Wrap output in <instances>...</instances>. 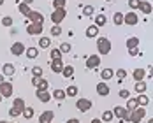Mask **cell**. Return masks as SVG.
Segmentation results:
<instances>
[{"label":"cell","instance_id":"4316f807","mask_svg":"<svg viewBox=\"0 0 153 123\" xmlns=\"http://www.w3.org/2000/svg\"><path fill=\"white\" fill-rule=\"evenodd\" d=\"M77 90H79V88H77L76 84H71V86H67V88H65V95H67V97H76Z\"/></svg>","mask_w":153,"mask_h":123},{"label":"cell","instance_id":"6da1fadb","mask_svg":"<svg viewBox=\"0 0 153 123\" xmlns=\"http://www.w3.org/2000/svg\"><path fill=\"white\" fill-rule=\"evenodd\" d=\"M97 49H99V55H109L111 53V41L107 37H99L97 39Z\"/></svg>","mask_w":153,"mask_h":123},{"label":"cell","instance_id":"4fadbf2b","mask_svg":"<svg viewBox=\"0 0 153 123\" xmlns=\"http://www.w3.org/2000/svg\"><path fill=\"white\" fill-rule=\"evenodd\" d=\"M27 32H28L30 35H39V33H42V25H39V23H30V25L27 27Z\"/></svg>","mask_w":153,"mask_h":123},{"label":"cell","instance_id":"277c9868","mask_svg":"<svg viewBox=\"0 0 153 123\" xmlns=\"http://www.w3.org/2000/svg\"><path fill=\"white\" fill-rule=\"evenodd\" d=\"M93 106V102L90 99H77L76 100V107L77 111H81V113H86V111H90Z\"/></svg>","mask_w":153,"mask_h":123},{"label":"cell","instance_id":"7c38bea8","mask_svg":"<svg viewBox=\"0 0 153 123\" xmlns=\"http://www.w3.org/2000/svg\"><path fill=\"white\" fill-rule=\"evenodd\" d=\"M53 118H55V113H53V111H44V113H41V116H39V123H51Z\"/></svg>","mask_w":153,"mask_h":123},{"label":"cell","instance_id":"83f0119b","mask_svg":"<svg viewBox=\"0 0 153 123\" xmlns=\"http://www.w3.org/2000/svg\"><path fill=\"white\" fill-rule=\"evenodd\" d=\"M137 104L141 106V107H144V106H148L150 104V99L144 95V93H139V97H137Z\"/></svg>","mask_w":153,"mask_h":123},{"label":"cell","instance_id":"5b68a950","mask_svg":"<svg viewBox=\"0 0 153 123\" xmlns=\"http://www.w3.org/2000/svg\"><path fill=\"white\" fill-rule=\"evenodd\" d=\"M123 23H125V25H128V27H134V25H137V23H139V16L136 14L134 11H130V13L123 14Z\"/></svg>","mask_w":153,"mask_h":123},{"label":"cell","instance_id":"f907efd6","mask_svg":"<svg viewBox=\"0 0 153 123\" xmlns=\"http://www.w3.org/2000/svg\"><path fill=\"white\" fill-rule=\"evenodd\" d=\"M65 123H79V120L77 118H71V120H67Z\"/></svg>","mask_w":153,"mask_h":123},{"label":"cell","instance_id":"ee69618b","mask_svg":"<svg viewBox=\"0 0 153 123\" xmlns=\"http://www.w3.org/2000/svg\"><path fill=\"white\" fill-rule=\"evenodd\" d=\"M139 4H141V0H128V7L134 11V9H139Z\"/></svg>","mask_w":153,"mask_h":123},{"label":"cell","instance_id":"db71d44e","mask_svg":"<svg viewBox=\"0 0 153 123\" xmlns=\"http://www.w3.org/2000/svg\"><path fill=\"white\" fill-rule=\"evenodd\" d=\"M32 2H33V0H23V4H28V5H30Z\"/></svg>","mask_w":153,"mask_h":123},{"label":"cell","instance_id":"f35d334b","mask_svg":"<svg viewBox=\"0 0 153 123\" xmlns=\"http://www.w3.org/2000/svg\"><path fill=\"white\" fill-rule=\"evenodd\" d=\"M58 49H60L62 53H71V49H72V46H71L69 42H62V44H60V47H58Z\"/></svg>","mask_w":153,"mask_h":123},{"label":"cell","instance_id":"484cf974","mask_svg":"<svg viewBox=\"0 0 153 123\" xmlns=\"http://www.w3.org/2000/svg\"><path fill=\"white\" fill-rule=\"evenodd\" d=\"M62 74H63L65 77H72L74 76V67H72V65H63Z\"/></svg>","mask_w":153,"mask_h":123},{"label":"cell","instance_id":"1f68e13d","mask_svg":"<svg viewBox=\"0 0 153 123\" xmlns=\"http://www.w3.org/2000/svg\"><path fill=\"white\" fill-rule=\"evenodd\" d=\"M113 23H114L116 27H120L123 23V13H114V14H113Z\"/></svg>","mask_w":153,"mask_h":123},{"label":"cell","instance_id":"4dcf8cb0","mask_svg":"<svg viewBox=\"0 0 153 123\" xmlns=\"http://www.w3.org/2000/svg\"><path fill=\"white\" fill-rule=\"evenodd\" d=\"M136 93H144L146 90H148V86H146V83L144 81H139V83H136Z\"/></svg>","mask_w":153,"mask_h":123},{"label":"cell","instance_id":"74e56055","mask_svg":"<svg viewBox=\"0 0 153 123\" xmlns=\"http://www.w3.org/2000/svg\"><path fill=\"white\" fill-rule=\"evenodd\" d=\"M51 5H53L55 9H60V7H65V5H67V0H53Z\"/></svg>","mask_w":153,"mask_h":123},{"label":"cell","instance_id":"681fc988","mask_svg":"<svg viewBox=\"0 0 153 123\" xmlns=\"http://www.w3.org/2000/svg\"><path fill=\"white\" fill-rule=\"evenodd\" d=\"M39 81H41V77H39V76H32V84H33V86H37V84H39Z\"/></svg>","mask_w":153,"mask_h":123},{"label":"cell","instance_id":"ab89813d","mask_svg":"<svg viewBox=\"0 0 153 123\" xmlns=\"http://www.w3.org/2000/svg\"><path fill=\"white\" fill-rule=\"evenodd\" d=\"M2 25L4 27H13V18L11 16H4L2 18Z\"/></svg>","mask_w":153,"mask_h":123},{"label":"cell","instance_id":"7bdbcfd3","mask_svg":"<svg viewBox=\"0 0 153 123\" xmlns=\"http://www.w3.org/2000/svg\"><path fill=\"white\" fill-rule=\"evenodd\" d=\"M83 14L85 16H93V5H85V7H83Z\"/></svg>","mask_w":153,"mask_h":123},{"label":"cell","instance_id":"f6af8a7d","mask_svg":"<svg viewBox=\"0 0 153 123\" xmlns=\"http://www.w3.org/2000/svg\"><path fill=\"white\" fill-rule=\"evenodd\" d=\"M32 76H42V69H41V67H37V65H35V67H32Z\"/></svg>","mask_w":153,"mask_h":123},{"label":"cell","instance_id":"f546056e","mask_svg":"<svg viewBox=\"0 0 153 123\" xmlns=\"http://www.w3.org/2000/svg\"><path fill=\"white\" fill-rule=\"evenodd\" d=\"M51 97H53V99H56V100H63L67 95H65V90H53Z\"/></svg>","mask_w":153,"mask_h":123},{"label":"cell","instance_id":"f1b7e54d","mask_svg":"<svg viewBox=\"0 0 153 123\" xmlns=\"http://www.w3.org/2000/svg\"><path fill=\"white\" fill-rule=\"evenodd\" d=\"M127 47H139V37H128L127 39Z\"/></svg>","mask_w":153,"mask_h":123},{"label":"cell","instance_id":"52a82bcc","mask_svg":"<svg viewBox=\"0 0 153 123\" xmlns=\"http://www.w3.org/2000/svg\"><path fill=\"white\" fill-rule=\"evenodd\" d=\"M13 83L11 81H4L2 84H0V95L2 97H11L13 95Z\"/></svg>","mask_w":153,"mask_h":123},{"label":"cell","instance_id":"9c48e42d","mask_svg":"<svg viewBox=\"0 0 153 123\" xmlns=\"http://www.w3.org/2000/svg\"><path fill=\"white\" fill-rule=\"evenodd\" d=\"M100 65V56L99 55H92L86 58V69H97Z\"/></svg>","mask_w":153,"mask_h":123},{"label":"cell","instance_id":"ba28073f","mask_svg":"<svg viewBox=\"0 0 153 123\" xmlns=\"http://www.w3.org/2000/svg\"><path fill=\"white\" fill-rule=\"evenodd\" d=\"M27 18L30 19V23H39V25L44 23V16H42V13H39V11H32Z\"/></svg>","mask_w":153,"mask_h":123},{"label":"cell","instance_id":"d4e9b609","mask_svg":"<svg viewBox=\"0 0 153 123\" xmlns=\"http://www.w3.org/2000/svg\"><path fill=\"white\" fill-rule=\"evenodd\" d=\"M139 104H137V99H127V111L130 113V111H134V109H137Z\"/></svg>","mask_w":153,"mask_h":123},{"label":"cell","instance_id":"bcb514c9","mask_svg":"<svg viewBox=\"0 0 153 123\" xmlns=\"http://www.w3.org/2000/svg\"><path fill=\"white\" fill-rule=\"evenodd\" d=\"M118 97H120V99H130V92H128V90H120V92H118Z\"/></svg>","mask_w":153,"mask_h":123},{"label":"cell","instance_id":"3957f363","mask_svg":"<svg viewBox=\"0 0 153 123\" xmlns=\"http://www.w3.org/2000/svg\"><path fill=\"white\" fill-rule=\"evenodd\" d=\"M65 16H67V9H65V7H60V9H55V11L51 13V21H53L55 25H60L62 21L65 19Z\"/></svg>","mask_w":153,"mask_h":123},{"label":"cell","instance_id":"44dd1931","mask_svg":"<svg viewBox=\"0 0 153 123\" xmlns=\"http://www.w3.org/2000/svg\"><path fill=\"white\" fill-rule=\"evenodd\" d=\"M114 76V70H113V69H109V67H107V69H104V70H102V72H100V77H102V81H109V79H111V77Z\"/></svg>","mask_w":153,"mask_h":123},{"label":"cell","instance_id":"60d3db41","mask_svg":"<svg viewBox=\"0 0 153 123\" xmlns=\"http://www.w3.org/2000/svg\"><path fill=\"white\" fill-rule=\"evenodd\" d=\"M114 74H116V77H118L120 81H123V79L127 77V70H125V69H118V70H116Z\"/></svg>","mask_w":153,"mask_h":123},{"label":"cell","instance_id":"d6986e66","mask_svg":"<svg viewBox=\"0 0 153 123\" xmlns=\"http://www.w3.org/2000/svg\"><path fill=\"white\" fill-rule=\"evenodd\" d=\"M62 69H63V61L62 60H53L51 61V70H53V72L62 74Z\"/></svg>","mask_w":153,"mask_h":123},{"label":"cell","instance_id":"11a10c76","mask_svg":"<svg viewBox=\"0 0 153 123\" xmlns=\"http://www.w3.org/2000/svg\"><path fill=\"white\" fill-rule=\"evenodd\" d=\"M148 123H153V120H152V118H150V122H148Z\"/></svg>","mask_w":153,"mask_h":123},{"label":"cell","instance_id":"8992f818","mask_svg":"<svg viewBox=\"0 0 153 123\" xmlns=\"http://www.w3.org/2000/svg\"><path fill=\"white\" fill-rule=\"evenodd\" d=\"M113 114H114V118H120V122H127L128 120V111L122 106H116V107L113 109Z\"/></svg>","mask_w":153,"mask_h":123},{"label":"cell","instance_id":"cb8c5ba5","mask_svg":"<svg viewBox=\"0 0 153 123\" xmlns=\"http://www.w3.org/2000/svg\"><path fill=\"white\" fill-rule=\"evenodd\" d=\"M25 55H27V58L33 60V58H37V55H39V49H37V47H27V49H25Z\"/></svg>","mask_w":153,"mask_h":123},{"label":"cell","instance_id":"d590c367","mask_svg":"<svg viewBox=\"0 0 153 123\" xmlns=\"http://www.w3.org/2000/svg\"><path fill=\"white\" fill-rule=\"evenodd\" d=\"M21 116H23L25 120L33 118V109H32V107H25V109H23V113H21Z\"/></svg>","mask_w":153,"mask_h":123},{"label":"cell","instance_id":"ac0fdd59","mask_svg":"<svg viewBox=\"0 0 153 123\" xmlns=\"http://www.w3.org/2000/svg\"><path fill=\"white\" fill-rule=\"evenodd\" d=\"M13 107H14L16 111L21 114V113H23V109L27 107V106H25V100H23V99H19V97H18V99H14V102H13Z\"/></svg>","mask_w":153,"mask_h":123},{"label":"cell","instance_id":"603a6c76","mask_svg":"<svg viewBox=\"0 0 153 123\" xmlns=\"http://www.w3.org/2000/svg\"><path fill=\"white\" fill-rule=\"evenodd\" d=\"M106 23H107V18L104 14H97V16H95V23H93L95 27H99V28H100V27H104Z\"/></svg>","mask_w":153,"mask_h":123},{"label":"cell","instance_id":"7dc6e473","mask_svg":"<svg viewBox=\"0 0 153 123\" xmlns=\"http://www.w3.org/2000/svg\"><path fill=\"white\" fill-rule=\"evenodd\" d=\"M128 55H130V56H137L139 55V47H130V49H128Z\"/></svg>","mask_w":153,"mask_h":123},{"label":"cell","instance_id":"9a60e30c","mask_svg":"<svg viewBox=\"0 0 153 123\" xmlns=\"http://www.w3.org/2000/svg\"><path fill=\"white\" fill-rule=\"evenodd\" d=\"M35 95H37V99H39L41 102H49V100H51V93L48 92V90H37Z\"/></svg>","mask_w":153,"mask_h":123},{"label":"cell","instance_id":"7402d4cb","mask_svg":"<svg viewBox=\"0 0 153 123\" xmlns=\"http://www.w3.org/2000/svg\"><path fill=\"white\" fill-rule=\"evenodd\" d=\"M18 11H19L23 16H28L32 13L30 5H28V4H23V2H21V4H18Z\"/></svg>","mask_w":153,"mask_h":123},{"label":"cell","instance_id":"d6a6232c","mask_svg":"<svg viewBox=\"0 0 153 123\" xmlns=\"http://www.w3.org/2000/svg\"><path fill=\"white\" fill-rule=\"evenodd\" d=\"M49 46H51V39H49V37H41V39H39V47L48 49Z\"/></svg>","mask_w":153,"mask_h":123},{"label":"cell","instance_id":"816d5d0a","mask_svg":"<svg viewBox=\"0 0 153 123\" xmlns=\"http://www.w3.org/2000/svg\"><path fill=\"white\" fill-rule=\"evenodd\" d=\"M4 81H5V76H4V74H0V84H2Z\"/></svg>","mask_w":153,"mask_h":123},{"label":"cell","instance_id":"91938a15","mask_svg":"<svg viewBox=\"0 0 153 123\" xmlns=\"http://www.w3.org/2000/svg\"><path fill=\"white\" fill-rule=\"evenodd\" d=\"M107 2H111V0H107Z\"/></svg>","mask_w":153,"mask_h":123},{"label":"cell","instance_id":"f5cc1de1","mask_svg":"<svg viewBox=\"0 0 153 123\" xmlns=\"http://www.w3.org/2000/svg\"><path fill=\"white\" fill-rule=\"evenodd\" d=\"M92 123H102V122H100L99 118H93V120H92Z\"/></svg>","mask_w":153,"mask_h":123},{"label":"cell","instance_id":"836d02e7","mask_svg":"<svg viewBox=\"0 0 153 123\" xmlns=\"http://www.w3.org/2000/svg\"><path fill=\"white\" fill-rule=\"evenodd\" d=\"M113 118H114V114H113V111H104L102 113V118H100V122H113Z\"/></svg>","mask_w":153,"mask_h":123},{"label":"cell","instance_id":"9f6ffc18","mask_svg":"<svg viewBox=\"0 0 153 123\" xmlns=\"http://www.w3.org/2000/svg\"><path fill=\"white\" fill-rule=\"evenodd\" d=\"M2 4H4V0H0V5H2Z\"/></svg>","mask_w":153,"mask_h":123},{"label":"cell","instance_id":"8fae6325","mask_svg":"<svg viewBox=\"0 0 153 123\" xmlns=\"http://www.w3.org/2000/svg\"><path fill=\"white\" fill-rule=\"evenodd\" d=\"M95 90H97V93H99L100 97H107V95H109V86H107L106 81H100V83L95 86Z\"/></svg>","mask_w":153,"mask_h":123},{"label":"cell","instance_id":"30bf717a","mask_svg":"<svg viewBox=\"0 0 153 123\" xmlns=\"http://www.w3.org/2000/svg\"><path fill=\"white\" fill-rule=\"evenodd\" d=\"M25 49H27V47H25L23 42H14V44L11 46V53H13L14 56H21V55L25 53Z\"/></svg>","mask_w":153,"mask_h":123},{"label":"cell","instance_id":"6f0895ef","mask_svg":"<svg viewBox=\"0 0 153 123\" xmlns=\"http://www.w3.org/2000/svg\"><path fill=\"white\" fill-rule=\"evenodd\" d=\"M2 99H4V97H2V95H0V102H2Z\"/></svg>","mask_w":153,"mask_h":123},{"label":"cell","instance_id":"7a4b0ae2","mask_svg":"<svg viewBox=\"0 0 153 123\" xmlns=\"http://www.w3.org/2000/svg\"><path fill=\"white\" fill-rule=\"evenodd\" d=\"M144 116H146V109L139 106L137 109H134V111H130V113H128V122H132V123H141Z\"/></svg>","mask_w":153,"mask_h":123},{"label":"cell","instance_id":"8d00e7d4","mask_svg":"<svg viewBox=\"0 0 153 123\" xmlns=\"http://www.w3.org/2000/svg\"><path fill=\"white\" fill-rule=\"evenodd\" d=\"M35 88H37V90H49V83H48L46 79L41 77V81H39V84H37Z\"/></svg>","mask_w":153,"mask_h":123},{"label":"cell","instance_id":"5bb4252c","mask_svg":"<svg viewBox=\"0 0 153 123\" xmlns=\"http://www.w3.org/2000/svg\"><path fill=\"white\" fill-rule=\"evenodd\" d=\"M14 72H16V67L13 65V63H4V67H2V74L7 77H11V76H14Z\"/></svg>","mask_w":153,"mask_h":123},{"label":"cell","instance_id":"94428289","mask_svg":"<svg viewBox=\"0 0 153 123\" xmlns=\"http://www.w3.org/2000/svg\"><path fill=\"white\" fill-rule=\"evenodd\" d=\"M11 123H14V122H11Z\"/></svg>","mask_w":153,"mask_h":123},{"label":"cell","instance_id":"ffe728a7","mask_svg":"<svg viewBox=\"0 0 153 123\" xmlns=\"http://www.w3.org/2000/svg\"><path fill=\"white\" fill-rule=\"evenodd\" d=\"M97 35H99V27L90 25V27L86 28V37H88V39H93V37H97Z\"/></svg>","mask_w":153,"mask_h":123},{"label":"cell","instance_id":"e575fe53","mask_svg":"<svg viewBox=\"0 0 153 123\" xmlns=\"http://www.w3.org/2000/svg\"><path fill=\"white\" fill-rule=\"evenodd\" d=\"M62 55L63 53H62L58 47H51V58L53 60H62Z\"/></svg>","mask_w":153,"mask_h":123},{"label":"cell","instance_id":"c3c4849f","mask_svg":"<svg viewBox=\"0 0 153 123\" xmlns=\"http://www.w3.org/2000/svg\"><path fill=\"white\" fill-rule=\"evenodd\" d=\"M9 116H11V118H16V116H19V113H18L14 107H11L9 109Z\"/></svg>","mask_w":153,"mask_h":123},{"label":"cell","instance_id":"680465c9","mask_svg":"<svg viewBox=\"0 0 153 123\" xmlns=\"http://www.w3.org/2000/svg\"><path fill=\"white\" fill-rule=\"evenodd\" d=\"M0 123H7V122H0Z\"/></svg>","mask_w":153,"mask_h":123},{"label":"cell","instance_id":"2e32d148","mask_svg":"<svg viewBox=\"0 0 153 123\" xmlns=\"http://www.w3.org/2000/svg\"><path fill=\"white\" fill-rule=\"evenodd\" d=\"M132 77H134V81H136V83H139V81H144V77H146V70H144V69H134Z\"/></svg>","mask_w":153,"mask_h":123},{"label":"cell","instance_id":"b9f144b4","mask_svg":"<svg viewBox=\"0 0 153 123\" xmlns=\"http://www.w3.org/2000/svg\"><path fill=\"white\" fill-rule=\"evenodd\" d=\"M51 35H53V37H58V35H62V28H60V25H55V27L51 28Z\"/></svg>","mask_w":153,"mask_h":123},{"label":"cell","instance_id":"e0dca14e","mask_svg":"<svg viewBox=\"0 0 153 123\" xmlns=\"http://www.w3.org/2000/svg\"><path fill=\"white\" fill-rule=\"evenodd\" d=\"M139 11H141L143 14L150 16V14H152V11H153V7H152V4H150V2H143V0H141V4H139Z\"/></svg>","mask_w":153,"mask_h":123}]
</instances>
